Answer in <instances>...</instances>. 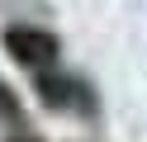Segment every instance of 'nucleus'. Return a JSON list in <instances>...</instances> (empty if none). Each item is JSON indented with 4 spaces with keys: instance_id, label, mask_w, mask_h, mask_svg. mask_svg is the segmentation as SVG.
I'll list each match as a JSON object with an SVG mask.
<instances>
[{
    "instance_id": "1",
    "label": "nucleus",
    "mask_w": 147,
    "mask_h": 142,
    "mask_svg": "<svg viewBox=\"0 0 147 142\" xmlns=\"http://www.w3.org/2000/svg\"><path fill=\"white\" fill-rule=\"evenodd\" d=\"M5 47H10V57H19L24 66H48L52 57H57V38L43 33V28H10V33H5Z\"/></svg>"
}]
</instances>
